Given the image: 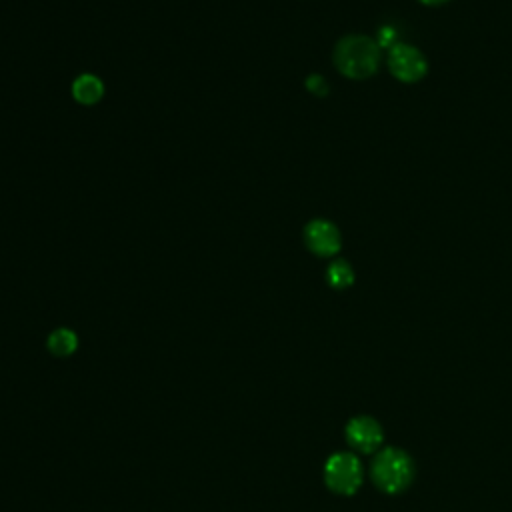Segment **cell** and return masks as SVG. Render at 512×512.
<instances>
[{
  "instance_id": "obj_1",
  "label": "cell",
  "mask_w": 512,
  "mask_h": 512,
  "mask_svg": "<svg viewBox=\"0 0 512 512\" xmlns=\"http://www.w3.org/2000/svg\"><path fill=\"white\" fill-rule=\"evenodd\" d=\"M334 66L340 74L362 80L372 76L380 66V46L362 34H350L338 40L332 54Z\"/></svg>"
},
{
  "instance_id": "obj_5",
  "label": "cell",
  "mask_w": 512,
  "mask_h": 512,
  "mask_svg": "<svg viewBox=\"0 0 512 512\" xmlns=\"http://www.w3.org/2000/svg\"><path fill=\"white\" fill-rule=\"evenodd\" d=\"M344 434H346L348 446L362 454L376 452L382 446V438H384L382 426L372 416H366V414H360L348 420Z\"/></svg>"
},
{
  "instance_id": "obj_2",
  "label": "cell",
  "mask_w": 512,
  "mask_h": 512,
  "mask_svg": "<svg viewBox=\"0 0 512 512\" xmlns=\"http://www.w3.org/2000/svg\"><path fill=\"white\" fill-rule=\"evenodd\" d=\"M370 478L374 486L386 494L404 492L414 478V462L404 450L386 446L376 452L370 464Z\"/></svg>"
},
{
  "instance_id": "obj_9",
  "label": "cell",
  "mask_w": 512,
  "mask_h": 512,
  "mask_svg": "<svg viewBox=\"0 0 512 512\" xmlns=\"http://www.w3.org/2000/svg\"><path fill=\"white\" fill-rule=\"evenodd\" d=\"M326 280L336 290L348 288L354 282V270L346 260H334L326 270Z\"/></svg>"
},
{
  "instance_id": "obj_10",
  "label": "cell",
  "mask_w": 512,
  "mask_h": 512,
  "mask_svg": "<svg viewBox=\"0 0 512 512\" xmlns=\"http://www.w3.org/2000/svg\"><path fill=\"white\" fill-rule=\"evenodd\" d=\"M304 86H306V90L312 92L314 96H326V94H328V82H326L324 76H320V74H310V76L306 78Z\"/></svg>"
},
{
  "instance_id": "obj_11",
  "label": "cell",
  "mask_w": 512,
  "mask_h": 512,
  "mask_svg": "<svg viewBox=\"0 0 512 512\" xmlns=\"http://www.w3.org/2000/svg\"><path fill=\"white\" fill-rule=\"evenodd\" d=\"M420 2L430 4V6H436V4H442V2H446V0H420Z\"/></svg>"
},
{
  "instance_id": "obj_4",
  "label": "cell",
  "mask_w": 512,
  "mask_h": 512,
  "mask_svg": "<svg viewBox=\"0 0 512 512\" xmlns=\"http://www.w3.org/2000/svg\"><path fill=\"white\" fill-rule=\"evenodd\" d=\"M388 68L394 78L402 82H416L426 74L428 64L418 48L404 42H396L388 52Z\"/></svg>"
},
{
  "instance_id": "obj_7",
  "label": "cell",
  "mask_w": 512,
  "mask_h": 512,
  "mask_svg": "<svg viewBox=\"0 0 512 512\" xmlns=\"http://www.w3.org/2000/svg\"><path fill=\"white\" fill-rule=\"evenodd\" d=\"M72 98L82 106H94L104 96V82L96 74H78L72 82Z\"/></svg>"
},
{
  "instance_id": "obj_3",
  "label": "cell",
  "mask_w": 512,
  "mask_h": 512,
  "mask_svg": "<svg viewBox=\"0 0 512 512\" xmlns=\"http://www.w3.org/2000/svg\"><path fill=\"white\" fill-rule=\"evenodd\" d=\"M364 480V468L356 454L336 452L324 464L326 486L340 496H352Z\"/></svg>"
},
{
  "instance_id": "obj_8",
  "label": "cell",
  "mask_w": 512,
  "mask_h": 512,
  "mask_svg": "<svg viewBox=\"0 0 512 512\" xmlns=\"http://www.w3.org/2000/svg\"><path fill=\"white\" fill-rule=\"evenodd\" d=\"M46 346H48L50 354H54L58 358H66L78 350V336L70 328H56L48 334Z\"/></svg>"
},
{
  "instance_id": "obj_6",
  "label": "cell",
  "mask_w": 512,
  "mask_h": 512,
  "mask_svg": "<svg viewBox=\"0 0 512 512\" xmlns=\"http://www.w3.org/2000/svg\"><path fill=\"white\" fill-rule=\"evenodd\" d=\"M304 244L312 254L328 258L340 250L342 238L330 220L314 218L304 226Z\"/></svg>"
}]
</instances>
